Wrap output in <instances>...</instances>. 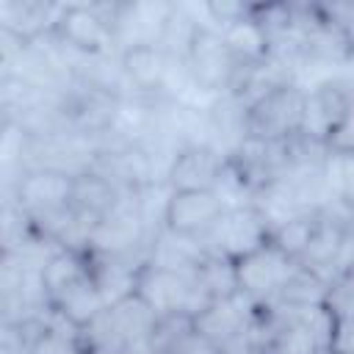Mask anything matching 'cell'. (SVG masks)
Returning <instances> with one entry per match:
<instances>
[{
    "label": "cell",
    "mask_w": 354,
    "mask_h": 354,
    "mask_svg": "<svg viewBox=\"0 0 354 354\" xmlns=\"http://www.w3.org/2000/svg\"><path fill=\"white\" fill-rule=\"evenodd\" d=\"M304 97L301 83H279L243 108V133L246 138L279 144L301 130L304 122Z\"/></svg>",
    "instance_id": "obj_1"
},
{
    "label": "cell",
    "mask_w": 354,
    "mask_h": 354,
    "mask_svg": "<svg viewBox=\"0 0 354 354\" xmlns=\"http://www.w3.org/2000/svg\"><path fill=\"white\" fill-rule=\"evenodd\" d=\"M180 66H183L185 83L194 91L207 94V97L227 94L230 80L238 69V64L232 61V55L227 53L224 41H221V33L205 22H196V28L185 44Z\"/></svg>",
    "instance_id": "obj_2"
},
{
    "label": "cell",
    "mask_w": 354,
    "mask_h": 354,
    "mask_svg": "<svg viewBox=\"0 0 354 354\" xmlns=\"http://www.w3.org/2000/svg\"><path fill=\"white\" fill-rule=\"evenodd\" d=\"M113 6L116 3H66L61 6L53 39L75 55L113 53Z\"/></svg>",
    "instance_id": "obj_3"
},
{
    "label": "cell",
    "mask_w": 354,
    "mask_h": 354,
    "mask_svg": "<svg viewBox=\"0 0 354 354\" xmlns=\"http://www.w3.org/2000/svg\"><path fill=\"white\" fill-rule=\"evenodd\" d=\"M136 293L147 301V307L158 315H185L194 318L210 299L194 279V274L183 271H169V268H155V266H141Z\"/></svg>",
    "instance_id": "obj_4"
},
{
    "label": "cell",
    "mask_w": 354,
    "mask_h": 354,
    "mask_svg": "<svg viewBox=\"0 0 354 354\" xmlns=\"http://www.w3.org/2000/svg\"><path fill=\"white\" fill-rule=\"evenodd\" d=\"M268 221L266 216L252 205H227L218 221L210 227V232L202 238L207 254L224 257V260H238L263 243H268Z\"/></svg>",
    "instance_id": "obj_5"
},
{
    "label": "cell",
    "mask_w": 354,
    "mask_h": 354,
    "mask_svg": "<svg viewBox=\"0 0 354 354\" xmlns=\"http://www.w3.org/2000/svg\"><path fill=\"white\" fill-rule=\"evenodd\" d=\"M293 266L296 263L290 257H285L279 249H274L271 243H263L260 249L232 260L238 293L252 304H268L277 299V293Z\"/></svg>",
    "instance_id": "obj_6"
},
{
    "label": "cell",
    "mask_w": 354,
    "mask_h": 354,
    "mask_svg": "<svg viewBox=\"0 0 354 354\" xmlns=\"http://www.w3.org/2000/svg\"><path fill=\"white\" fill-rule=\"evenodd\" d=\"M119 66L133 100H171L169 77L174 61L158 44H136L119 50Z\"/></svg>",
    "instance_id": "obj_7"
},
{
    "label": "cell",
    "mask_w": 354,
    "mask_h": 354,
    "mask_svg": "<svg viewBox=\"0 0 354 354\" xmlns=\"http://www.w3.org/2000/svg\"><path fill=\"white\" fill-rule=\"evenodd\" d=\"M224 169V155L202 141L183 144L174 149L163 183L169 191H216Z\"/></svg>",
    "instance_id": "obj_8"
},
{
    "label": "cell",
    "mask_w": 354,
    "mask_h": 354,
    "mask_svg": "<svg viewBox=\"0 0 354 354\" xmlns=\"http://www.w3.org/2000/svg\"><path fill=\"white\" fill-rule=\"evenodd\" d=\"M224 207L227 205L216 191H169L160 227L174 235L205 238Z\"/></svg>",
    "instance_id": "obj_9"
},
{
    "label": "cell",
    "mask_w": 354,
    "mask_h": 354,
    "mask_svg": "<svg viewBox=\"0 0 354 354\" xmlns=\"http://www.w3.org/2000/svg\"><path fill=\"white\" fill-rule=\"evenodd\" d=\"M249 318H252V301H246L241 293H235L230 299L207 301L191 318V326L210 346L221 348V346H227L230 340H235L238 335H243L249 329Z\"/></svg>",
    "instance_id": "obj_10"
},
{
    "label": "cell",
    "mask_w": 354,
    "mask_h": 354,
    "mask_svg": "<svg viewBox=\"0 0 354 354\" xmlns=\"http://www.w3.org/2000/svg\"><path fill=\"white\" fill-rule=\"evenodd\" d=\"M205 257H207V249L202 238L174 235L163 227L149 238V249H147V266L183 271V274H194Z\"/></svg>",
    "instance_id": "obj_11"
},
{
    "label": "cell",
    "mask_w": 354,
    "mask_h": 354,
    "mask_svg": "<svg viewBox=\"0 0 354 354\" xmlns=\"http://www.w3.org/2000/svg\"><path fill=\"white\" fill-rule=\"evenodd\" d=\"M138 271H141L138 263H130V260H122V257L88 254V274H91V282H94L105 307H111V304L136 293Z\"/></svg>",
    "instance_id": "obj_12"
},
{
    "label": "cell",
    "mask_w": 354,
    "mask_h": 354,
    "mask_svg": "<svg viewBox=\"0 0 354 354\" xmlns=\"http://www.w3.org/2000/svg\"><path fill=\"white\" fill-rule=\"evenodd\" d=\"M61 3H39V0H14L0 3V25L22 36L25 41H36L53 33Z\"/></svg>",
    "instance_id": "obj_13"
},
{
    "label": "cell",
    "mask_w": 354,
    "mask_h": 354,
    "mask_svg": "<svg viewBox=\"0 0 354 354\" xmlns=\"http://www.w3.org/2000/svg\"><path fill=\"white\" fill-rule=\"evenodd\" d=\"M221 33V41L227 47V53L232 55V61L238 66H249V64H260L271 55V41H268V33L263 30V25L257 19H252L249 8L241 19L230 22L227 28L218 30Z\"/></svg>",
    "instance_id": "obj_14"
},
{
    "label": "cell",
    "mask_w": 354,
    "mask_h": 354,
    "mask_svg": "<svg viewBox=\"0 0 354 354\" xmlns=\"http://www.w3.org/2000/svg\"><path fill=\"white\" fill-rule=\"evenodd\" d=\"M47 307L53 313H58L64 321H69L75 329H83L88 321H94L105 310V304H102V299H100V293L91 282V274L77 279L75 285L64 288L61 293H55L47 301Z\"/></svg>",
    "instance_id": "obj_15"
},
{
    "label": "cell",
    "mask_w": 354,
    "mask_h": 354,
    "mask_svg": "<svg viewBox=\"0 0 354 354\" xmlns=\"http://www.w3.org/2000/svg\"><path fill=\"white\" fill-rule=\"evenodd\" d=\"M105 310H108V315H111V321H113V326L124 343V351L133 346H144L149 340L155 324H158V315L147 307V301L138 293H133V296H127V299H122Z\"/></svg>",
    "instance_id": "obj_16"
},
{
    "label": "cell",
    "mask_w": 354,
    "mask_h": 354,
    "mask_svg": "<svg viewBox=\"0 0 354 354\" xmlns=\"http://www.w3.org/2000/svg\"><path fill=\"white\" fill-rule=\"evenodd\" d=\"M119 196L122 191L94 169H86L72 180V207L91 218H102L119 202Z\"/></svg>",
    "instance_id": "obj_17"
},
{
    "label": "cell",
    "mask_w": 354,
    "mask_h": 354,
    "mask_svg": "<svg viewBox=\"0 0 354 354\" xmlns=\"http://www.w3.org/2000/svg\"><path fill=\"white\" fill-rule=\"evenodd\" d=\"M88 277V252H75V249H55L41 266H39V279L44 288L47 301L61 293L64 288L75 285L77 279Z\"/></svg>",
    "instance_id": "obj_18"
},
{
    "label": "cell",
    "mask_w": 354,
    "mask_h": 354,
    "mask_svg": "<svg viewBox=\"0 0 354 354\" xmlns=\"http://www.w3.org/2000/svg\"><path fill=\"white\" fill-rule=\"evenodd\" d=\"M326 285H329V279H324L313 268H304V266L296 263L290 268L288 279L282 282L274 304H285V307H321L324 296H326Z\"/></svg>",
    "instance_id": "obj_19"
},
{
    "label": "cell",
    "mask_w": 354,
    "mask_h": 354,
    "mask_svg": "<svg viewBox=\"0 0 354 354\" xmlns=\"http://www.w3.org/2000/svg\"><path fill=\"white\" fill-rule=\"evenodd\" d=\"M315 213L318 210L296 213V216L274 224L268 230V243L274 249H279L285 257H290L293 263H299V257L304 254V249L310 243V235H313V227H315Z\"/></svg>",
    "instance_id": "obj_20"
},
{
    "label": "cell",
    "mask_w": 354,
    "mask_h": 354,
    "mask_svg": "<svg viewBox=\"0 0 354 354\" xmlns=\"http://www.w3.org/2000/svg\"><path fill=\"white\" fill-rule=\"evenodd\" d=\"M321 180L329 202L351 205L354 199V155H332L326 152L321 163Z\"/></svg>",
    "instance_id": "obj_21"
},
{
    "label": "cell",
    "mask_w": 354,
    "mask_h": 354,
    "mask_svg": "<svg viewBox=\"0 0 354 354\" xmlns=\"http://www.w3.org/2000/svg\"><path fill=\"white\" fill-rule=\"evenodd\" d=\"M194 279L199 282V288L205 290V296L210 301L213 299H230V296L238 293L232 260H224V257H216V254H207L199 263V268L194 271Z\"/></svg>",
    "instance_id": "obj_22"
},
{
    "label": "cell",
    "mask_w": 354,
    "mask_h": 354,
    "mask_svg": "<svg viewBox=\"0 0 354 354\" xmlns=\"http://www.w3.org/2000/svg\"><path fill=\"white\" fill-rule=\"evenodd\" d=\"M80 354H86V351H80Z\"/></svg>",
    "instance_id": "obj_23"
}]
</instances>
